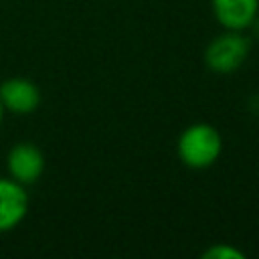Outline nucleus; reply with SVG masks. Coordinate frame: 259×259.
I'll return each instance as SVG.
<instances>
[{"label": "nucleus", "mask_w": 259, "mask_h": 259, "mask_svg": "<svg viewBox=\"0 0 259 259\" xmlns=\"http://www.w3.org/2000/svg\"><path fill=\"white\" fill-rule=\"evenodd\" d=\"M178 160L190 170H206L219 162L223 154L221 132L204 121L184 127L176 142Z\"/></svg>", "instance_id": "1"}, {"label": "nucleus", "mask_w": 259, "mask_h": 259, "mask_svg": "<svg viewBox=\"0 0 259 259\" xmlns=\"http://www.w3.org/2000/svg\"><path fill=\"white\" fill-rule=\"evenodd\" d=\"M0 101L12 115H30L38 109L42 97L38 85L28 77H8L0 83Z\"/></svg>", "instance_id": "4"}, {"label": "nucleus", "mask_w": 259, "mask_h": 259, "mask_svg": "<svg viewBox=\"0 0 259 259\" xmlns=\"http://www.w3.org/2000/svg\"><path fill=\"white\" fill-rule=\"evenodd\" d=\"M202 257H206V259H245V253L239 251L231 243H212L208 249L202 251Z\"/></svg>", "instance_id": "7"}, {"label": "nucleus", "mask_w": 259, "mask_h": 259, "mask_svg": "<svg viewBox=\"0 0 259 259\" xmlns=\"http://www.w3.org/2000/svg\"><path fill=\"white\" fill-rule=\"evenodd\" d=\"M45 154L32 142H16L6 154V172L16 182L30 186L45 172Z\"/></svg>", "instance_id": "3"}, {"label": "nucleus", "mask_w": 259, "mask_h": 259, "mask_svg": "<svg viewBox=\"0 0 259 259\" xmlns=\"http://www.w3.org/2000/svg\"><path fill=\"white\" fill-rule=\"evenodd\" d=\"M210 10L225 30L245 32L259 16V0H210Z\"/></svg>", "instance_id": "6"}, {"label": "nucleus", "mask_w": 259, "mask_h": 259, "mask_svg": "<svg viewBox=\"0 0 259 259\" xmlns=\"http://www.w3.org/2000/svg\"><path fill=\"white\" fill-rule=\"evenodd\" d=\"M251 53L249 38L239 30H225L217 34L204 49V65L219 75L235 73L243 67Z\"/></svg>", "instance_id": "2"}, {"label": "nucleus", "mask_w": 259, "mask_h": 259, "mask_svg": "<svg viewBox=\"0 0 259 259\" xmlns=\"http://www.w3.org/2000/svg\"><path fill=\"white\" fill-rule=\"evenodd\" d=\"M251 28H255V32H257V36H259V16L255 18V22H253V26Z\"/></svg>", "instance_id": "9"}, {"label": "nucleus", "mask_w": 259, "mask_h": 259, "mask_svg": "<svg viewBox=\"0 0 259 259\" xmlns=\"http://www.w3.org/2000/svg\"><path fill=\"white\" fill-rule=\"evenodd\" d=\"M30 198L26 186L10 176H0V233L16 229L28 214Z\"/></svg>", "instance_id": "5"}, {"label": "nucleus", "mask_w": 259, "mask_h": 259, "mask_svg": "<svg viewBox=\"0 0 259 259\" xmlns=\"http://www.w3.org/2000/svg\"><path fill=\"white\" fill-rule=\"evenodd\" d=\"M4 105H2V101H0V132H2V121H4Z\"/></svg>", "instance_id": "8"}]
</instances>
